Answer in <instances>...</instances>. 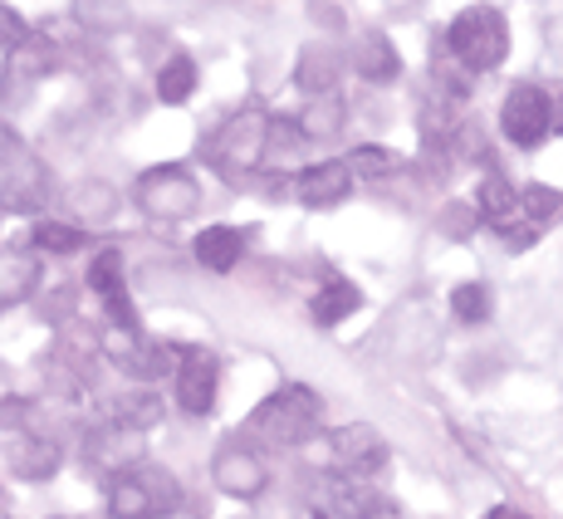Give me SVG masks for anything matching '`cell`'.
Segmentation results:
<instances>
[{
    "label": "cell",
    "mask_w": 563,
    "mask_h": 519,
    "mask_svg": "<svg viewBox=\"0 0 563 519\" xmlns=\"http://www.w3.org/2000/svg\"><path fill=\"white\" fill-rule=\"evenodd\" d=\"M269 143H275V118L251 103V108H241V113L225 118V123L206 137L201 153L225 181H245L260 162L269 157Z\"/></svg>",
    "instance_id": "1"
},
{
    "label": "cell",
    "mask_w": 563,
    "mask_h": 519,
    "mask_svg": "<svg viewBox=\"0 0 563 519\" xmlns=\"http://www.w3.org/2000/svg\"><path fill=\"white\" fill-rule=\"evenodd\" d=\"M319 427H323V397L305 383L275 387V393L251 412V431L260 441H269V446H279V451L305 446V441H313Z\"/></svg>",
    "instance_id": "2"
},
{
    "label": "cell",
    "mask_w": 563,
    "mask_h": 519,
    "mask_svg": "<svg viewBox=\"0 0 563 519\" xmlns=\"http://www.w3.org/2000/svg\"><path fill=\"white\" fill-rule=\"evenodd\" d=\"M441 40H446L451 54L475 74L500 69L505 54H510V25H505V15L495 5H465Z\"/></svg>",
    "instance_id": "3"
},
{
    "label": "cell",
    "mask_w": 563,
    "mask_h": 519,
    "mask_svg": "<svg viewBox=\"0 0 563 519\" xmlns=\"http://www.w3.org/2000/svg\"><path fill=\"white\" fill-rule=\"evenodd\" d=\"M133 201H137V211H143L147 221L181 225V221H191V216L201 211L206 197H201L197 172L181 167V162H167V167H153V172H143V177H137Z\"/></svg>",
    "instance_id": "4"
},
{
    "label": "cell",
    "mask_w": 563,
    "mask_h": 519,
    "mask_svg": "<svg viewBox=\"0 0 563 519\" xmlns=\"http://www.w3.org/2000/svg\"><path fill=\"white\" fill-rule=\"evenodd\" d=\"M181 510V485L167 466H137L118 475L108 490V515L113 519H167Z\"/></svg>",
    "instance_id": "5"
},
{
    "label": "cell",
    "mask_w": 563,
    "mask_h": 519,
    "mask_svg": "<svg viewBox=\"0 0 563 519\" xmlns=\"http://www.w3.org/2000/svg\"><path fill=\"white\" fill-rule=\"evenodd\" d=\"M103 358L123 377H133V383L157 387L162 377H177L181 349H172V343H162L143 329H113V333H103Z\"/></svg>",
    "instance_id": "6"
},
{
    "label": "cell",
    "mask_w": 563,
    "mask_h": 519,
    "mask_svg": "<svg viewBox=\"0 0 563 519\" xmlns=\"http://www.w3.org/2000/svg\"><path fill=\"white\" fill-rule=\"evenodd\" d=\"M211 481L231 500H260L269 490V466L251 441H221L211 456Z\"/></svg>",
    "instance_id": "7"
},
{
    "label": "cell",
    "mask_w": 563,
    "mask_h": 519,
    "mask_svg": "<svg viewBox=\"0 0 563 519\" xmlns=\"http://www.w3.org/2000/svg\"><path fill=\"white\" fill-rule=\"evenodd\" d=\"M500 133L510 137L515 147H539L554 133V99H549L544 89H534V84L510 89L500 103Z\"/></svg>",
    "instance_id": "8"
},
{
    "label": "cell",
    "mask_w": 563,
    "mask_h": 519,
    "mask_svg": "<svg viewBox=\"0 0 563 519\" xmlns=\"http://www.w3.org/2000/svg\"><path fill=\"white\" fill-rule=\"evenodd\" d=\"M84 456H89L93 471H108V475L123 471L128 475V471L147 466V431L103 417L99 427H89V437H84Z\"/></svg>",
    "instance_id": "9"
},
{
    "label": "cell",
    "mask_w": 563,
    "mask_h": 519,
    "mask_svg": "<svg viewBox=\"0 0 563 519\" xmlns=\"http://www.w3.org/2000/svg\"><path fill=\"white\" fill-rule=\"evenodd\" d=\"M54 201V177L40 157H10L0 172V211L40 216Z\"/></svg>",
    "instance_id": "10"
},
{
    "label": "cell",
    "mask_w": 563,
    "mask_h": 519,
    "mask_svg": "<svg viewBox=\"0 0 563 519\" xmlns=\"http://www.w3.org/2000/svg\"><path fill=\"white\" fill-rule=\"evenodd\" d=\"M329 456H333V466H339L343 475H377L393 461V446L383 441V431L377 427H367V421H353V427H339L329 437Z\"/></svg>",
    "instance_id": "11"
},
{
    "label": "cell",
    "mask_w": 563,
    "mask_h": 519,
    "mask_svg": "<svg viewBox=\"0 0 563 519\" xmlns=\"http://www.w3.org/2000/svg\"><path fill=\"white\" fill-rule=\"evenodd\" d=\"M216 383H221V363H216L211 349H181V363H177V407L187 417H211L216 407Z\"/></svg>",
    "instance_id": "12"
},
{
    "label": "cell",
    "mask_w": 563,
    "mask_h": 519,
    "mask_svg": "<svg viewBox=\"0 0 563 519\" xmlns=\"http://www.w3.org/2000/svg\"><path fill=\"white\" fill-rule=\"evenodd\" d=\"M353 197V167L349 157H329V162H313L295 177V201L309 211H329L339 201Z\"/></svg>",
    "instance_id": "13"
},
{
    "label": "cell",
    "mask_w": 563,
    "mask_h": 519,
    "mask_svg": "<svg viewBox=\"0 0 563 519\" xmlns=\"http://www.w3.org/2000/svg\"><path fill=\"white\" fill-rule=\"evenodd\" d=\"M64 207H69V216L79 225H108V221H118V211H123V191L103 177H84L64 191Z\"/></svg>",
    "instance_id": "14"
},
{
    "label": "cell",
    "mask_w": 563,
    "mask_h": 519,
    "mask_svg": "<svg viewBox=\"0 0 563 519\" xmlns=\"http://www.w3.org/2000/svg\"><path fill=\"white\" fill-rule=\"evenodd\" d=\"M5 466L30 485L49 481V475L59 471V441L40 437V431H20V437H10V446H5Z\"/></svg>",
    "instance_id": "15"
},
{
    "label": "cell",
    "mask_w": 563,
    "mask_h": 519,
    "mask_svg": "<svg viewBox=\"0 0 563 519\" xmlns=\"http://www.w3.org/2000/svg\"><path fill=\"white\" fill-rule=\"evenodd\" d=\"M99 353H103V333L93 329V323H84V319H64V323H59V333H54L49 363L74 367V373L89 377V373H93V363H99Z\"/></svg>",
    "instance_id": "16"
},
{
    "label": "cell",
    "mask_w": 563,
    "mask_h": 519,
    "mask_svg": "<svg viewBox=\"0 0 563 519\" xmlns=\"http://www.w3.org/2000/svg\"><path fill=\"white\" fill-rule=\"evenodd\" d=\"M45 269H40V251H0V309H15L40 295Z\"/></svg>",
    "instance_id": "17"
},
{
    "label": "cell",
    "mask_w": 563,
    "mask_h": 519,
    "mask_svg": "<svg viewBox=\"0 0 563 519\" xmlns=\"http://www.w3.org/2000/svg\"><path fill=\"white\" fill-rule=\"evenodd\" d=\"M363 309V289L353 285V279H323L319 289H313V299H309V319L319 323V329H333V323H343L349 313H358Z\"/></svg>",
    "instance_id": "18"
},
{
    "label": "cell",
    "mask_w": 563,
    "mask_h": 519,
    "mask_svg": "<svg viewBox=\"0 0 563 519\" xmlns=\"http://www.w3.org/2000/svg\"><path fill=\"white\" fill-rule=\"evenodd\" d=\"M343 123H349V103H343L339 93H313L305 103V113L295 118L305 143H333V137L343 133Z\"/></svg>",
    "instance_id": "19"
},
{
    "label": "cell",
    "mask_w": 563,
    "mask_h": 519,
    "mask_svg": "<svg viewBox=\"0 0 563 519\" xmlns=\"http://www.w3.org/2000/svg\"><path fill=\"white\" fill-rule=\"evenodd\" d=\"M339 79H343V59L333 54L329 45H309L305 54H299L295 64V89L299 93H339Z\"/></svg>",
    "instance_id": "20"
},
{
    "label": "cell",
    "mask_w": 563,
    "mask_h": 519,
    "mask_svg": "<svg viewBox=\"0 0 563 519\" xmlns=\"http://www.w3.org/2000/svg\"><path fill=\"white\" fill-rule=\"evenodd\" d=\"M191 251H197V265H206L211 275H225V269L241 265V255H245V231H235V225H206Z\"/></svg>",
    "instance_id": "21"
},
{
    "label": "cell",
    "mask_w": 563,
    "mask_h": 519,
    "mask_svg": "<svg viewBox=\"0 0 563 519\" xmlns=\"http://www.w3.org/2000/svg\"><path fill=\"white\" fill-rule=\"evenodd\" d=\"M349 59H353V74L367 84H393L397 74H402V54H397L393 40H383V35H363Z\"/></svg>",
    "instance_id": "22"
},
{
    "label": "cell",
    "mask_w": 563,
    "mask_h": 519,
    "mask_svg": "<svg viewBox=\"0 0 563 519\" xmlns=\"http://www.w3.org/2000/svg\"><path fill=\"white\" fill-rule=\"evenodd\" d=\"M475 211H481V221H490L495 231H510V221L525 211V201H519V191L510 187V177L490 172V177L481 181V191H475Z\"/></svg>",
    "instance_id": "23"
},
{
    "label": "cell",
    "mask_w": 563,
    "mask_h": 519,
    "mask_svg": "<svg viewBox=\"0 0 563 519\" xmlns=\"http://www.w3.org/2000/svg\"><path fill=\"white\" fill-rule=\"evenodd\" d=\"M103 417H108V421H123V427H137V431H153L157 421H162V397H157V393H147V383H143L137 393H118V397H108Z\"/></svg>",
    "instance_id": "24"
},
{
    "label": "cell",
    "mask_w": 563,
    "mask_h": 519,
    "mask_svg": "<svg viewBox=\"0 0 563 519\" xmlns=\"http://www.w3.org/2000/svg\"><path fill=\"white\" fill-rule=\"evenodd\" d=\"M153 89H157V103H167V108H181L197 93V59L191 54H172L167 64L157 69V79H153Z\"/></svg>",
    "instance_id": "25"
},
{
    "label": "cell",
    "mask_w": 563,
    "mask_h": 519,
    "mask_svg": "<svg viewBox=\"0 0 563 519\" xmlns=\"http://www.w3.org/2000/svg\"><path fill=\"white\" fill-rule=\"evenodd\" d=\"M54 69H59V49H54L49 35H30L25 45L10 54V74L15 79H45Z\"/></svg>",
    "instance_id": "26"
},
{
    "label": "cell",
    "mask_w": 563,
    "mask_h": 519,
    "mask_svg": "<svg viewBox=\"0 0 563 519\" xmlns=\"http://www.w3.org/2000/svg\"><path fill=\"white\" fill-rule=\"evenodd\" d=\"M79 245H84L79 221H35V231H30V251L40 255H74Z\"/></svg>",
    "instance_id": "27"
},
{
    "label": "cell",
    "mask_w": 563,
    "mask_h": 519,
    "mask_svg": "<svg viewBox=\"0 0 563 519\" xmlns=\"http://www.w3.org/2000/svg\"><path fill=\"white\" fill-rule=\"evenodd\" d=\"M84 285L93 289L99 299H113V295H128V279H123V255L108 245V251H99L89 260V275H84Z\"/></svg>",
    "instance_id": "28"
},
{
    "label": "cell",
    "mask_w": 563,
    "mask_h": 519,
    "mask_svg": "<svg viewBox=\"0 0 563 519\" xmlns=\"http://www.w3.org/2000/svg\"><path fill=\"white\" fill-rule=\"evenodd\" d=\"M349 167H353V177H367V181H387V177H397V172H402V157H397L393 147L363 143V147H353V153H349Z\"/></svg>",
    "instance_id": "29"
},
{
    "label": "cell",
    "mask_w": 563,
    "mask_h": 519,
    "mask_svg": "<svg viewBox=\"0 0 563 519\" xmlns=\"http://www.w3.org/2000/svg\"><path fill=\"white\" fill-rule=\"evenodd\" d=\"M431 69H437V89L446 93V99H465V93L475 89V69H465L456 54H451L446 40H441V54H437V64H431Z\"/></svg>",
    "instance_id": "30"
},
{
    "label": "cell",
    "mask_w": 563,
    "mask_h": 519,
    "mask_svg": "<svg viewBox=\"0 0 563 519\" xmlns=\"http://www.w3.org/2000/svg\"><path fill=\"white\" fill-rule=\"evenodd\" d=\"M490 309H495V299H490V289H485L481 279L451 289V313H456L461 323H485L490 319Z\"/></svg>",
    "instance_id": "31"
},
{
    "label": "cell",
    "mask_w": 563,
    "mask_h": 519,
    "mask_svg": "<svg viewBox=\"0 0 563 519\" xmlns=\"http://www.w3.org/2000/svg\"><path fill=\"white\" fill-rule=\"evenodd\" d=\"M519 201H525V216L534 225L554 221V216H563V191L559 187H544V181H529L525 191H519Z\"/></svg>",
    "instance_id": "32"
},
{
    "label": "cell",
    "mask_w": 563,
    "mask_h": 519,
    "mask_svg": "<svg viewBox=\"0 0 563 519\" xmlns=\"http://www.w3.org/2000/svg\"><path fill=\"white\" fill-rule=\"evenodd\" d=\"M74 20L89 30H118L128 20L123 0H74Z\"/></svg>",
    "instance_id": "33"
},
{
    "label": "cell",
    "mask_w": 563,
    "mask_h": 519,
    "mask_svg": "<svg viewBox=\"0 0 563 519\" xmlns=\"http://www.w3.org/2000/svg\"><path fill=\"white\" fill-rule=\"evenodd\" d=\"M30 35H35V30L25 25V15H20V10H10V5H0V54H15Z\"/></svg>",
    "instance_id": "34"
},
{
    "label": "cell",
    "mask_w": 563,
    "mask_h": 519,
    "mask_svg": "<svg viewBox=\"0 0 563 519\" xmlns=\"http://www.w3.org/2000/svg\"><path fill=\"white\" fill-rule=\"evenodd\" d=\"M10 157H15V133L0 123V162H10Z\"/></svg>",
    "instance_id": "35"
},
{
    "label": "cell",
    "mask_w": 563,
    "mask_h": 519,
    "mask_svg": "<svg viewBox=\"0 0 563 519\" xmlns=\"http://www.w3.org/2000/svg\"><path fill=\"white\" fill-rule=\"evenodd\" d=\"M549 99H554V133H563V89L549 93Z\"/></svg>",
    "instance_id": "36"
},
{
    "label": "cell",
    "mask_w": 563,
    "mask_h": 519,
    "mask_svg": "<svg viewBox=\"0 0 563 519\" xmlns=\"http://www.w3.org/2000/svg\"><path fill=\"white\" fill-rule=\"evenodd\" d=\"M485 519H519V515L510 510V505H500V510H490V515H485Z\"/></svg>",
    "instance_id": "37"
},
{
    "label": "cell",
    "mask_w": 563,
    "mask_h": 519,
    "mask_svg": "<svg viewBox=\"0 0 563 519\" xmlns=\"http://www.w3.org/2000/svg\"><path fill=\"white\" fill-rule=\"evenodd\" d=\"M0 519H15V515H5V510H0Z\"/></svg>",
    "instance_id": "38"
}]
</instances>
